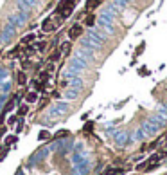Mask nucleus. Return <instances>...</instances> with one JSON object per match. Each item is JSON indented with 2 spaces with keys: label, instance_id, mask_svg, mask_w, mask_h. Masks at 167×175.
<instances>
[{
  "label": "nucleus",
  "instance_id": "0eeeda50",
  "mask_svg": "<svg viewBox=\"0 0 167 175\" xmlns=\"http://www.w3.org/2000/svg\"><path fill=\"white\" fill-rule=\"evenodd\" d=\"M25 81H27V76H25V72H18V83H20V85H23Z\"/></svg>",
  "mask_w": 167,
  "mask_h": 175
},
{
  "label": "nucleus",
  "instance_id": "f257e3e1",
  "mask_svg": "<svg viewBox=\"0 0 167 175\" xmlns=\"http://www.w3.org/2000/svg\"><path fill=\"white\" fill-rule=\"evenodd\" d=\"M74 11V0H61L56 7V15H61V18H68Z\"/></svg>",
  "mask_w": 167,
  "mask_h": 175
},
{
  "label": "nucleus",
  "instance_id": "f03ea898",
  "mask_svg": "<svg viewBox=\"0 0 167 175\" xmlns=\"http://www.w3.org/2000/svg\"><path fill=\"white\" fill-rule=\"evenodd\" d=\"M81 34H83V27H81L79 24L72 26V27H70V31H68V36H70V40H76V38H79Z\"/></svg>",
  "mask_w": 167,
  "mask_h": 175
},
{
  "label": "nucleus",
  "instance_id": "9d476101",
  "mask_svg": "<svg viewBox=\"0 0 167 175\" xmlns=\"http://www.w3.org/2000/svg\"><path fill=\"white\" fill-rule=\"evenodd\" d=\"M85 22H86V26H93L95 24V15H88V18Z\"/></svg>",
  "mask_w": 167,
  "mask_h": 175
},
{
  "label": "nucleus",
  "instance_id": "2eb2a0df",
  "mask_svg": "<svg viewBox=\"0 0 167 175\" xmlns=\"http://www.w3.org/2000/svg\"><path fill=\"white\" fill-rule=\"evenodd\" d=\"M4 134H6V128H0V137H2Z\"/></svg>",
  "mask_w": 167,
  "mask_h": 175
},
{
  "label": "nucleus",
  "instance_id": "4468645a",
  "mask_svg": "<svg viewBox=\"0 0 167 175\" xmlns=\"http://www.w3.org/2000/svg\"><path fill=\"white\" fill-rule=\"evenodd\" d=\"M6 154H7V146L0 150V159H4V155H6Z\"/></svg>",
  "mask_w": 167,
  "mask_h": 175
},
{
  "label": "nucleus",
  "instance_id": "9b49d317",
  "mask_svg": "<svg viewBox=\"0 0 167 175\" xmlns=\"http://www.w3.org/2000/svg\"><path fill=\"white\" fill-rule=\"evenodd\" d=\"M38 137H40V139L43 141V139H49V137H51V134L47 132V130H43V132H40V136H38Z\"/></svg>",
  "mask_w": 167,
  "mask_h": 175
},
{
  "label": "nucleus",
  "instance_id": "7ed1b4c3",
  "mask_svg": "<svg viewBox=\"0 0 167 175\" xmlns=\"http://www.w3.org/2000/svg\"><path fill=\"white\" fill-rule=\"evenodd\" d=\"M41 29H43V33H52V31H54V22H52L51 18L43 20V24H41Z\"/></svg>",
  "mask_w": 167,
  "mask_h": 175
},
{
  "label": "nucleus",
  "instance_id": "1a4fd4ad",
  "mask_svg": "<svg viewBox=\"0 0 167 175\" xmlns=\"http://www.w3.org/2000/svg\"><path fill=\"white\" fill-rule=\"evenodd\" d=\"M14 143H16V137H14V136H9V137L6 139V146H7V148H9L11 144H14Z\"/></svg>",
  "mask_w": 167,
  "mask_h": 175
},
{
  "label": "nucleus",
  "instance_id": "6e6552de",
  "mask_svg": "<svg viewBox=\"0 0 167 175\" xmlns=\"http://www.w3.org/2000/svg\"><path fill=\"white\" fill-rule=\"evenodd\" d=\"M59 56H61V51H54V52H52V56H51L49 60H51V61H58V60H59Z\"/></svg>",
  "mask_w": 167,
  "mask_h": 175
},
{
  "label": "nucleus",
  "instance_id": "423d86ee",
  "mask_svg": "<svg viewBox=\"0 0 167 175\" xmlns=\"http://www.w3.org/2000/svg\"><path fill=\"white\" fill-rule=\"evenodd\" d=\"M101 0H88V4H86V9H93V7H97L99 6Z\"/></svg>",
  "mask_w": 167,
  "mask_h": 175
},
{
  "label": "nucleus",
  "instance_id": "ddd939ff",
  "mask_svg": "<svg viewBox=\"0 0 167 175\" xmlns=\"http://www.w3.org/2000/svg\"><path fill=\"white\" fill-rule=\"evenodd\" d=\"M25 112H27V106H25V105H23V106H20V110H18V114H20V116H23Z\"/></svg>",
  "mask_w": 167,
  "mask_h": 175
},
{
  "label": "nucleus",
  "instance_id": "f8f14e48",
  "mask_svg": "<svg viewBox=\"0 0 167 175\" xmlns=\"http://www.w3.org/2000/svg\"><path fill=\"white\" fill-rule=\"evenodd\" d=\"M45 47H47V43H45V42H40L36 49H38V51H45Z\"/></svg>",
  "mask_w": 167,
  "mask_h": 175
},
{
  "label": "nucleus",
  "instance_id": "39448f33",
  "mask_svg": "<svg viewBox=\"0 0 167 175\" xmlns=\"http://www.w3.org/2000/svg\"><path fill=\"white\" fill-rule=\"evenodd\" d=\"M25 99H27V103H34V101L38 99V94H36V92H27Z\"/></svg>",
  "mask_w": 167,
  "mask_h": 175
},
{
  "label": "nucleus",
  "instance_id": "20e7f679",
  "mask_svg": "<svg viewBox=\"0 0 167 175\" xmlns=\"http://www.w3.org/2000/svg\"><path fill=\"white\" fill-rule=\"evenodd\" d=\"M122 173H124L122 168H106L103 171V175H122Z\"/></svg>",
  "mask_w": 167,
  "mask_h": 175
}]
</instances>
